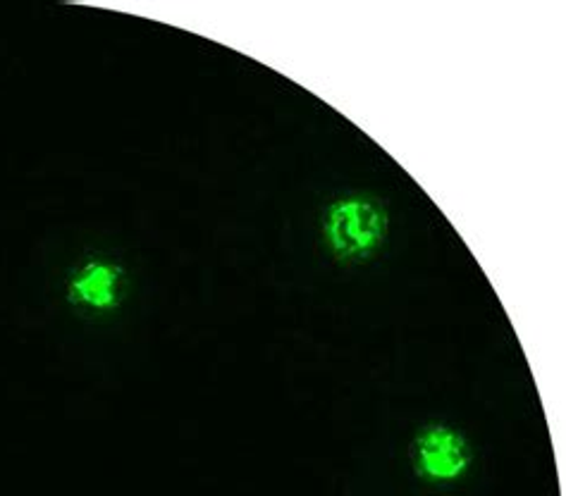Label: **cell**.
I'll return each mask as SVG.
<instances>
[{"mask_svg": "<svg viewBox=\"0 0 566 496\" xmlns=\"http://www.w3.org/2000/svg\"><path fill=\"white\" fill-rule=\"evenodd\" d=\"M416 463L419 473L436 483H452L469 471L471 451L467 440L452 428H426L416 440Z\"/></svg>", "mask_w": 566, "mask_h": 496, "instance_id": "2", "label": "cell"}, {"mask_svg": "<svg viewBox=\"0 0 566 496\" xmlns=\"http://www.w3.org/2000/svg\"><path fill=\"white\" fill-rule=\"evenodd\" d=\"M123 273L117 265L111 263H86L70 284V294L82 306L106 310L117 304V292H120Z\"/></svg>", "mask_w": 566, "mask_h": 496, "instance_id": "3", "label": "cell"}, {"mask_svg": "<svg viewBox=\"0 0 566 496\" xmlns=\"http://www.w3.org/2000/svg\"><path fill=\"white\" fill-rule=\"evenodd\" d=\"M387 210L370 197H347L327 208L323 234L342 261H359L374 253L387 236Z\"/></svg>", "mask_w": 566, "mask_h": 496, "instance_id": "1", "label": "cell"}]
</instances>
